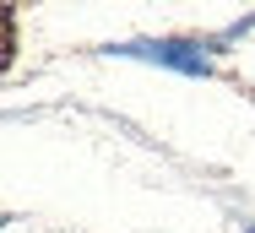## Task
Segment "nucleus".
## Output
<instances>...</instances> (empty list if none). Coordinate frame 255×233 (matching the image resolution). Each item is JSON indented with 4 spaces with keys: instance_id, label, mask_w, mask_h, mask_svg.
Listing matches in <instances>:
<instances>
[{
    "instance_id": "obj_1",
    "label": "nucleus",
    "mask_w": 255,
    "mask_h": 233,
    "mask_svg": "<svg viewBox=\"0 0 255 233\" xmlns=\"http://www.w3.org/2000/svg\"><path fill=\"white\" fill-rule=\"evenodd\" d=\"M114 54H130V60H152L168 71H185V76H206L212 71V54L190 38H136V44H120Z\"/></svg>"
},
{
    "instance_id": "obj_2",
    "label": "nucleus",
    "mask_w": 255,
    "mask_h": 233,
    "mask_svg": "<svg viewBox=\"0 0 255 233\" xmlns=\"http://www.w3.org/2000/svg\"><path fill=\"white\" fill-rule=\"evenodd\" d=\"M11 60H16V11L0 5V76L11 71Z\"/></svg>"
},
{
    "instance_id": "obj_3",
    "label": "nucleus",
    "mask_w": 255,
    "mask_h": 233,
    "mask_svg": "<svg viewBox=\"0 0 255 233\" xmlns=\"http://www.w3.org/2000/svg\"><path fill=\"white\" fill-rule=\"evenodd\" d=\"M0 228H5V217H0Z\"/></svg>"
},
{
    "instance_id": "obj_4",
    "label": "nucleus",
    "mask_w": 255,
    "mask_h": 233,
    "mask_svg": "<svg viewBox=\"0 0 255 233\" xmlns=\"http://www.w3.org/2000/svg\"><path fill=\"white\" fill-rule=\"evenodd\" d=\"M250 233H255V228H250Z\"/></svg>"
}]
</instances>
